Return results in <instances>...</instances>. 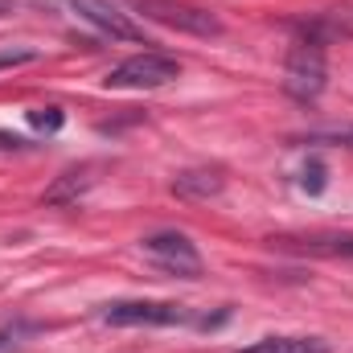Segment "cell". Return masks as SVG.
<instances>
[{
    "label": "cell",
    "mask_w": 353,
    "mask_h": 353,
    "mask_svg": "<svg viewBox=\"0 0 353 353\" xmlns=\"http://www.w3.org/2000/svg\"><path fill=\"white\" fill-rule=\"evenodd\" d=\"M226 189V176L222 169H185L173 176V193L185 201H210Z\"/></svg>",
    "instance_id": "8"
},
{
    "label": "cell",
    "mask_w": 353,
    "mask_h": 353,
    "mask_svg": "<svg viewBox=\"0 0 353 353\" xmlns=\"http://www.w3.org/2000/svg\"><path fill=\"white\" fill-rule=\"evenodd\" d=\"M29 123H33L37 132H46V136H54V132L66 123V115H62L58 107H33V111H29Z\"/></svg>",
    "instance_id": "12"
},
{
    "label": "cell",
    "mask_w": 353,
    "mask_h": 353,
    "mask_svg": "<svg viewBox=\"0 0 353 353\" xmlns=\"http://www.w3.org/2000/svg\"><path fill=\"white\" fill-rule=\"evenodd\" d=\"M37 58H41V50H33V46H4L0 50V70L25 66V62H37Z\"/></svg>",
    "instance_id": "13"
},
{
    "label": "cell",
    "mask_w": 353,
    "mask_h": 353,
    "mask_svg": "<svg viewBox=\"0 0 353 353\" xmlns=\"http://www.w3.org/2000/svg\"><path fill=\"white\" fill-rule=\"evenodd\" d=\"M90 173H94L90 165L66 169V173H62L54 185H50V189H46V197H41V201H46V205H74V201L87 193L90 185H94V176H90Z\"/></svg>",
    "instance_id": "9"
},
{
    "label": "cell",
    "mask_w": 353,
    "mask_h": 353,
    "mask_svg": "<svg viewBox=\"0 0 353 353\" xmlns=\"http://www.w3.org/2000/svg\"><path fill=\"white\" fill-rule=\"evenodd\" d=\"M181 79V62L169 54H157V50H144L136 58H123L119 66H111V74L103 79L107 90H157L165 83Z\"/></svg>",
    "instance_id": "3"
},
{
    "label": "cell",
    "mask_w": 353,
    "mask_h": 353,
    "mask_svg": "<svg viewBox=\"0 0 353 353\" xmlns=\"http://www.w3.org/2000/svg\"><path fill=\"white\" fill-rule=\"evenodd\" d=\"M140 251L161 267L165 275H181V279H197V275H201V255H197V247L189 243V234H181V230L148 234V239L140 243Z\"/></svg>",
    "instance_id": "5"
},
{
    "label": "cell",
    "mask_w": 353,
    "mask_h": 353,
    "mask_svg": "<svg viewBox=\"0 0 353 353\" xmlns=\"http://www.w3.org/2000/svg\"><path fill=\"white\" fill-rule=\"evenodd\" d=\"M136 12H144L157 25H169L176 33H193V37H222V21L210 8L185 4V0H128Z\"/></svg>",
    "instance_id": "4"
},
{
    "label": "cell",
    "mask_w": 353,
    "mask_h": 353,
    "mask_svg": "<svg viewBox=\"0 0 353 353\" xmlns=\"http://www.w3.org/2000/svg\"><path fill=\"white\" fill-rule=\"evenodd\" d=\"M329 83V62H325V41L316 37H300L288 58H283V90L296 103H312L321 99V90Z\"/></svg>",
    "instance_id": "2"
},
{
    "label": "cell",
    "mask_w": 353,
    "mask_h": 353,
    "mask_svg": "<svg viewBox=\"0 0 353 353\" xmlns=\"http://www.w3.org/2000/svg\"><path fill=\"white\" fill-rule=\"evenodd\" d=\"M288 251H300V255H325V259H353V234L350 230H312V234H283V239H271Z\"/></svg>",
    "instance_id": "7"
},
{
    "label": "cell",
    "mask_w": 353,
    "mask_h": 353,
    "mask_svg": "<svg viewBox=\"0 0 353 353\" xmlns=\"http://www.w3.org/2000/svg\"><path fill=\"white\" fill-rule=\"evenodd\" d=\"M29 140L25 136H12V132H0V152H25Z\"/></svg>",
    "instance_id": "14"
},
{
    "label": "cell",
    "mask_w": 353,
    "mask_h": 353,
    "mask_svg": "<svg viewBox=\"0 0 353 353\" xmlns=\"http://www.w3.org/2000/svg\"><path fill=\"white\" fill-rule=\"evenodd\" d=\"M99 321L115 325V329H173V325H201V329H210L214 325L210 316H197L193 308L169 304V300H115V304H103Z\"/></svg>",
    "instance_id": "1"
},
{
    "label": "cell",
    "mask_w": 353,
    "mask_h": 353,
    "mask_svg": "<svg viewBox=\"0 0 353 353\" xmlns=\"http://www.w3.org/2000/svg\"><path fill=\"white\" fill-rule=\"evenodd\" d=\"M239 353H329V341L325 337H263Z\"/></svg>",
    "instance_id": "10"
},
{
    "label": "cell",
    "mask_w": 353,
    "mask_h": 353,
    "mask_svg": "<svg viewBox=\"0 0 353 353\" xmlns=\"http://www.w3.org/2000/svg\"><path fill=\"white\" fill-rule=\"evenodd\" d=\"M66 8L79 12L87 25H94L99 33H107V37H115V41H144V29H140L128 12H119L111 0H66ZM144 46H148V41H144Z\"/></svg>",
    "instance_id": "6"
},
{
    "label": "cell",
    "mask_w": 353,
    "mask_h": 353,
    "mask_svg": "<svg viewBox=\"0 0 353 353\" xmlns=\"http://www.w3.org/2000/svg\"><path fill=\"white\" fill-rule=\"evenodd\" d=\"M325 185H329V169L312 157V161L300 169V189H304L308 197H316V193H325Z\"/></svg>",
    "instance_id": "11"
}]
</instances>
